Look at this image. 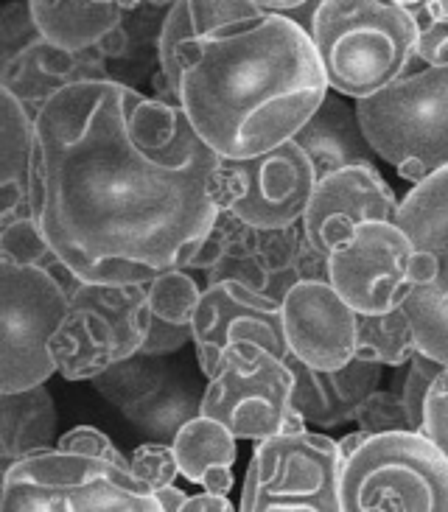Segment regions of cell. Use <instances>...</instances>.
Listing matches in <instances>:
<instances>
[{
    "label": "cell",
    "mask_w": 448,
    "mask_h": 512,
    "mask_svg": "<svg viewBox=\"0 0 448 512\" xmlns=\"http://www.w3.org/2000/svg\"><path fill=\"white\" fill-rule=\"evenodd\" d=\"M34 121L31 216L70 275L149 283L185 269L222 210V157L182 104L101 79L65 87Z\"/></svg>",
    "instance_id": "cell-1"
},
{
    "label": "cell",
    "mask_w": 448,
    "mask_h": 512,
    "mask_svg": "<svg viewBox=\"0 0 448 512\" xmlns=\"http://www.w3.org/2000/svg\"><path fill=\"white\" fill-rule=\"evenodd\" d=\"M328 90L308 28L269 12L196 45L180 104L222 160H247L292 140Z\"/></svg>",
    "instance_id": "cell-2"
},
{
    "label": "cell",
    "mask_w": 448,
    "mask_h": 512,
    "mask_svg": "<svg viewBox=\"0 0 448 512\" xmlns=\"http://www.w3.org/2000/svg\"><path fill=\"white\" fill-rule=\"evenodd\" d=\"M306 28L328 87L350 101L384 90L418 59V23L392 0H320Z\"/></svg>",
    "instance_id": "cell-3"
},
{
    "label": "cell",
    "mask_w": 448,
    "mask_h": 512,
    "mask_svg": "<svg viewBox=\"0 0 448 512\" xmlns=\"http://www.w3.org/2000/svg\"><path fill=\"white\" fill-rule=\"evenodd\" d=\"M3 512H160L132 465L45 448L3 468Z\"/></svg>",
    "instance_id": "cell-4"
},
{
    "label": "cell",
    "mask_w": 448,
    "mask_h": 512,
    "mask_svg": "<svg viewBox=\"0 0 448 512\" xmlns=\"http://www.w3.org/2000/svg\"><path fill=\"white\" fill-rule=\"evenodd\" d=\"M353 107L367 143L398 177L418 185L448 168V68L409 70Z\"/></svg>",
    "instance_id": "cell-5"
},
{
    "label": "cell",
    "mask_w": 448,
    "mask_h": 512,
    "mask_svg": "<svg viewBox=\"0 0 448 512\" xmlns=\"http://www.w3.org/2000/svg\"><path fill=\"white\" fill-rule=\"evenodd\" d=\"M342 512H448V459L418 429L370 434L339 479Z\"/></svg>",
    "instance_id": "cell-6"
},
{
    "label": "cell",
    "mask_w": 448,
    "mask_h": 512,
    "mask_svg": "<svg viewBox=\"0 0 448 512\" xmlns=\"http://www.w3.org/2000/svg\"><path fill=\"white\" fill-rule=\"evenodd\" d=\"M70 308L59 325L51 356L68 381H93L115 361L140 353L152 331L146 283L73 280Z\"/></svg>",
    "instance_id": "cell-7"
},
{
    "label": "cell",
    "mask_w": 448,
    "mask_h": 512,
    "mask_svg": "<svg viewBox=\"0 0 448 512\" xmlns=\"http://www.w3.org/2000/svg\"><path fill=\"white\" fill-rule=\"evenodd\" d=\"M68 308V283L54 269L0 261V392L37 387L56 373L51 342Z\"/></svg>",
    "instance_id": "cell-8"
},
{
    "label": "cell",
    "mask_w": 448,
    "mask_h": 512,
    "mask_svg": "<svg viewBox=\"0 0 448 512\" xmlns=\"http://www.w3.org/2000/svg\"><path fill=\"white\" fill-rule=\"evenodd\" d=\"M342 465L345 457L339 451V440L325 434L303 429L258 440L238 507L244 512L342 510Z\"/></svg>",
    "instance_id": "cell-9"
},
{
    "label": "cell",
    "mask_w": 448,
    "mask_h": 512,
    "mask_svg": "<svg viewBox=\"0 0 448 512\" xmlns=\"http://www.w3.org/2000/svg\"><path fill=\"white\" fill-rule=\"evenodd\" d=\"M398 227L412 241L409 314L420 353L448 364V168L418 182L398 205Z\"/></svg>",
    "instance_id": "cell-10"
},
{
    "label": "cell",
    "mask_w": 448,
    "mask_h": 512,
    "mask_svg": "<svg viewBox=\"0 0 448 512\" xmlns=\"http://www.w3.org/2000/svg\"><path fill=\"white\" fill-rule=\"evenodd\" d=\"M294 373L289 361L261 345L224 350L219 373L208 378L202 415L219 420L238 440L283 434L294 415Z\"/></svg>",
    "instance_id": "cell-11"
},
{
    "label": "cell",
    "mask_w": 448,
    "mask_h": 512,
    "mask_svg": "<svg viewBox=\"0 0 448 512\" xmlns=\"http://www.w3.org/2000/svg\"><path fill=\"white\" fill-rule=\"evenodd\" d=\"M317 180L308 154L292 138L247 160H222L216 174L219 208L252 227H292L303 219Z\"/></svg>",
    "instance_id": "cell-12"
},
{
    "label": "cell",
    "mask_w": 448,
    "mask_h": 512,
    "mask_svg": "<svg viewBox=\"0 0 448 512\" xmlns=\"http://www.w3.org/2000/svg\"><path fill=\"white\" fill-rule=\"evenodd\" d=\"M303 247V224L280 230L252 227L222 208L210 233L202 238L185 269H202L208 283L241 280L252 289L283 300L297 277V261Z\"/></svg>",
    "instance_id": "cell-13"
},
{
    "label": "cell",
    "mask_w": 448,
    "mask_h": 512,
    "mask_svg": "<svg viewBox=\"0 0 448 512\" xmlns=\"http://www.w3.org/2000/svg\"><path fill=\"white\" fill-rule=\"evenodd\" d=\"M328 280L359 314H387L412 291V241L398 222H364L328 255Z\"/></svg>",
    "instance_id": "cell-14"
},
{
    "label": "cell",
    "mask_w": 448,
    "mask_h": 512,
    "mask_svg": "<svg viewBox=\"0 0 448 512\" xmlns=\"http://www.w3.org/2000/svg\"><path fill=\"white\" fill-rule=\"evenodd\" d=\"M196 367L213 378L219 373L224 350L233 345H261L280 359L292 350L283 331V300L252 289L241 280H219L202 289L194 322Z\"/></svg>",
    "instance_id": "cell-15"
},
{
    "label": "cell",
    "mask_w": 448,
    "mask_h": 512,
    "mask_svg": "<svg viewBox=\"0 0 448 512\" xmlns=\"http://www.w3.org/2000/svg\"><path fill=\"white\" fill-rule=\"evenodd\" d=\"M398 196L376 166H345L325 174L314 185L303 213V238L308 247L328 258L364 222H395Z\"/></svg>",
    "instance_id": "cell-16"
},
{
    "label": "cell",
    "mask_w": 448,
    "mask_h": 512,
    "mask_svg": "<svg viewBox=\"0 0 448 512\" xmlns=\"http://www.w3.org/2000/svg\"><path fill=\"white\" fill-rule=\"evenodd\" d=\"M356 317L331 280H297L283 297L289 350L317 370H336L356 359Z\"/></svg>",
    "instance_id": "cell-17"
},
{
    "label": "cell",
    "mask_w": 448,
    "mask_h": 512,
    "mask_svg": "<svg viewBox=\"0 0 448 512\" xmlns=\"http://www.w3.org/2000/svg\"><path fill=\"white\" fill-rule=\"evenodd\" d=\"M101 79L112 76L107 70V56L98 48L68 51L45 37L0 65V87L9 90L34 118L56 93H62L70 84Z\"/></svg>",
    "instance_id": "cell-18"
},
{
    "label": "cell",
    "mask_w": 448,
    "mask_h": 512,
    "mask_svg": "<svg viewBox=\"0 0 448 512\" xmlns=\"http://www.w3.org/2000/svg\"><path fill=\"white\" fill-rule=\"evenodd\" d=\"M294 373L292 406L306 417V423L320 429H334L356 423L362 401L381 387V364L353 359L336 370H317L289 356Z\"/></svg>",
    "instance_id": "cell-19"
},
{
    "label": "cell",
    "mask_w": 448,
    "mask_h": 512,
    "mask_svg": "<svg viewBox=\"0 0 448 512\" xmlns=\"http://www.w3.org/2000/svg\"><path fill=\"white\" fill-rule=\"evenodd\" d=\"M264 14L269 9L255 0H174L157 28V68L171 90L180 96L182 68L205 37Z\"/></svg>",
    "instance_id": "cell-20"
},
{
    "label": "cell",
    "mask_w": 448,
    "mask_h": 512,
    "mask_svg": "<svg viewBox=\"0 0 448 512\" xmlns=\"http://www.w3.org/2000/svg\"><path fill=\"white\" fill-rule=\"evenodd\" d=\"M300 149L308 154L317 177H325L345 166H376L378 154L367 143L356 107L348 98L328 90L317 112L294 135Z\"/></svg>",
    "instance_id": "cell-21"
},
{
    "label": "cell",
    "mask_w": 448,
    "mask_h": 512,
    "mask_svg": "<svg viewBox=\"0 0 448 512\" xmlns=\"http://www.w3.org/2000/svg\"><path fill=\"white\" fill-rule=\"evenodd\" d=\"M37 171V121L17 98L0 87V227L31 216Z\"/></svg>",
    "instance_id": "cell-22"
},
{
    "label": "cell",
    "mask_w": 448,
    "mask_h": 512,
    "mask_svg": "<svg viewBox=\"0 0 448 512\" xmlns=\"http://www.w3.org/2000/svg\"><path fill=\"white\" fill-rule=\"evenodd\" d=\"M40 34L68 51H90L126 23V9L110 0H28Z\"/></svg>",
    "instance_id": "cell-23"
},
{
    "label": "cell",
    "mask_w": 448,
    "mask_h": 512,
    "mask_svg": "<svg viewBox=\"0 0 448 512\" xmlns=\"http://www.w3.org/2000/svg\"><path fill=\"white\" fill-rule=\"evenodd\" d=\"M236 434L224 429L219 420L199 415L185 423L174 440V454L180 462V476L191 485L213 493H230L233 487V465H236L238 448Z\"/></svg>",
    "instance_id": "cell-24"
},
{
    "label": "cell",
    "mask_w": 448,
    "mask_h": 512,
    "mask_svg": "<svg viewBox=\"0 0 448 512\" xmlns=\"http://www.w3.org/2000/svg\"><path fill=\"white\" fill-rule=\"evenodd\" d=\"M202 378V370L191 373L188 367H174V373L152 395L126 409L124 417L143 437L157 443H174L182 426L202 415Z\"/></svg>",
    "instance_id": "cell-25"
},
{
    "label": "cell",
    "mask_w": 448,
    "mask_h": 512,
    "mask_svg": "<svg viewBox=\"0 0 448 512\" xmlns=\"http://www.w3.org/2000/svg\"><path fill=\"white\" fill-rule=\"evenodd\" d=\"M56 437V406L45 384L0 392V459L9 468L17 459L51 448Z\"/></svg>",
    "instance_id": "cell-26"
},
{
    "label": "cell",
    "mask_w": 448,
    "mask_h": 512,
    "mask_svg": "<svg viewBox=\"0 0 448 512\" xmlns=\"http://www.w3.org/2000/svg\"><path fill=\"white\" fill-rule=\"evenodd\" d=\"M415 353H418V342H415V331H412L404 305L387 314L356 317V359L401 370L412 361Z\"/></svg>",
    "instance_id": "cell-27"
},
{
    "label": "cell",
    "mask_w": 448,
    "mask_h": 512,
    "mask_svg": "<svg viewBox=\"0 0 448 512\" xmlns=\"http://www.w3.org/2000/svg\"><path fill=\"white\" fill-rule=\"evenodd\" d=\"M177 364H171L166 356H149V353H135L129 359L115 361L104 373L96 375L90 384L104 401L118 406L121 412L132 409L146 395H152L154 389L174 373Z\"/></svg>",
    "instance_id": "cell-28"
},
{
    "label": "cell",
    "mask_w": 448,
    "mask_h": 512,
    "mask_svg": "<svg viewBox=\"0 0 448 512\" xmlns=\"http://www.w3.org/2000/svg\"><path fill=\"white\" fill-rule=\"evenodd\" d=\"M149 291V308L157 319H166L174 325H191L196 314V305L202 291L196 286V280L188 275V269H166L160 275L146 283Z\"/></svg>",
    "instance_id": "cell-29"
},
{
    "label": "cell",
    "mask_w": 448,
    "mask_h": 512,
    "mask_svg": "<svg viewBox=\"0 0 448 512\" xmlns=\"http://www.w3.org/2000/svg\"><path fill=\"white\" fill-rule=\"evenodd\" d=\"M0 261L20 263V266H48L54 272L62 266L34 216H17L14 222L0 227Z\"/></svg>",
    "instance_id": "cell-30"
},
{
    "label": "cell",
    "mask_w": 448,
    "mask_h": 512,
    "mask_svg": "<svg viewBox=\"0 0 448 512\" xmlns=\"http://www.w3.org/2000/svg\"><path fill=\"white\" fill-rule=\"evenodd\" d=\"M446 370V364L443 361L432 359V356H426V353H415L412 361L406 364L404 378H398L395 381V392L401 395V401H404L406 412H409V420H412V426L415 429H423V417H426V398H429V389L437 381V375Z\"/></svg>",
    "instance_id": "cell-31"
},
{
    "label": "cell",
    "mask_w": 448,
    "mask_h": 512,
    "mask_svg": "<svg viewBox=\"0 0 448 512\" xmlns=\"http://www.w3.org/2000/svg\"><path fill=\"white\" fill-rule=\"evenodd\" d=\"M356 426L367 434H387V431H409L415 429L404 401L395 389L370 392L356 412Z\"/></svg>",
    "instance_id": "cell-32"
},
{
    "label": "cell",
    "mask_w": 448,
    "mask_h": 512,
    "mask_svg": "<svg viewBox=\"0 0 448 512\" xmlns=\"http://www.w3.org/2000/svg\"><path fill=\"white\" fill-rule=\"evenodd\" d=\"M42 40L31 3L28 0H9L0 12V65L9 62L28 45Z\"/></svg>",
    "instance_id": "cell-33"
},
{
    "label": "cell",
    "mask_w": 448,
    "mask_h": 512,
    "mask_svg": "<svg viewBox=\"0 0 448 512\" xmlns=\"http://www.w3.org/2000/svg\"><path fill=\"white\" fill-rule=\"evenodd\" d=\"M129 465H132V473L152 493H157L160 487L174 485V479L180 476V462H177V454H174L171 443L149 440V443L138 445L135 457L129 459Z\"/></svg>",
    "instance_id": "cell-34"
},
{
    "label": "cell",
    "mask_w": 448,
    "mask_h": 512,
    "mask_svg": "<svg viewBox=\"0 0 448 512\" xmlns=\"http://www.w3.org/2000/svg\"><path fill=\"white\" fill-rule=\"evenodd\" d=\"M409 12L418 23V62L426 68H448V17L426 12L423 3Z\"/></svg>",
    "instance_id": "cell-35"
},
{
    "label": "cell",
    "mask_w": 448,
    "mask_h": 512,
    "mask_svg": "<svg viewBox=\"0 0 448 512\" xmlns=\"http://www.w3.org/2000/svg\"><path fill=\"white\" fill-rule=\"evenodd\" d=\"M423 434L432 440L443 457L448 459V373L437 375V381L429 389V398H426V417H423Z\"/></svg>",
    "instance_id": "cell-36"
},
{
    "label": "cell",
    "mask_w": 448,
    "mask_h": 512,
    "mask_svg": "<svg viewBox=\"0 0 448 512\" xmlns=\"http://www.w3.org/2000/svg\"><path fill=\"white\" fill-rule=\"evenodd\" d=\"M56 448H62V451H76V454H87V457L110 459V462H118V465H129L124 459V454L112 445L110 437H107L104 431L93 429V426H76V429H70L68 434L59 437Z\"/></svg>",
    "instance_id": "cell-37"
},
{
    "label": "cell",
    "mask_w": 448,
    "mask_h": 512,
    "mask_svg": "<svg viewBox=\"0 0 448 512\" xmlns=\"http://www.w3.org/2000/svg\"><path fill=\"white\" fill-rule=\"evenodd\" d=\"M188 342H194V328H191V325H174V322L157 319L152 314V331L146 336L140 353H149V356H171V353L182 350Z\"/></svg>",
    "instance_id": "cell-38"
},
{
    "label": "cell",
    "mask_w": 448,
    "mask_h": 512,
    "mask_svg": "<svg viewBox=\"0 0 448 512\" xmlns=\"http://www.w3.org/2000/svg\"><path fill=\"white\" fill-rule=\"evenodd\" d=\"M233 504L227 501V493H213V490H205V493H196V496H188L182 512H230Z\"/></svg>",
    "instance_id": "cell-39"
},
{
    "label": "cell",
    "mask_w": 448,
    "mask_h": 512,
    "mask_svg": "<svg viewBox=\"0 0 448 512\" xmlns=\"http://www.w3.org/2000/svg\"><path fill=\"white\" fill-rule=\"evenodd\" d=\"M154 496H157V501H160V512H182L185 501H188V493L174 485L160 487Z\"/></svg>",
    "instance_id": "cell-40"
},
{
    "label": "cell",
    "mask_w": 448,
    "mask_h": 512,
    "mask_svg": "<svg viewBox=\"0 0 448 512\" xmlns=\"http://www.w3.org/2000/svg\"><path fill=\"white\" fill-rule=\"evenodd\" d=\"M367 437H370L367 431L356 429V431H353V434H348L345 440H339V451H342V457L348 459L350 454H356V451H359V448H362V445L367 443Z\"/></svg>",
    "instance_id": "cell-41"
},
{
    "label": "cell",
    "mask_w": 448,
    "mask_h": 512,
    "mask_svg": "<svg viewBox=\"0 0 448 512\" xmlns=\"http://www.w3.org/2000/svg\"><path fill=\"white\" fill-rule=\"evenodd\" d=\"M258 6H264L269 12H289V9H300L308 0H255Z\"/></svg>",
    "instance_id": "cell-42"
},
{
    "label": "cell",
    "mask_w": 448,
    "mask_h": 512,
    "mask_svg": "<svg viewBox=\"0 0 448 512\" xmlns=\"http://www.w3.org/2000/svg\"><path fill=\"white\" fill-rule=\"evenodd\" d=\"M423 6H426V12L443 14V17H448V0H426Z\"/></svg>",
    "instance_id": "cell-43"
},
{
    "label": "cell",
    "mask_w": 448,
    "mask_h": 512,
    "mask_svg": "<svg viewBox=\"0 0 448 512\" xmlns=\"http://www.w3.org/2000/svg\"><path fill=\"white\" fill-rule=\"evenodd\" d=\"M110 3H118L126 12H138L140 6H143V0H110Z\"/></svg>",
    "instance_id": "cell-44"
},
{
    "label": "cell",
    "mask_w": 448,
    "mask_h": 512,
    "mask_svg": "<svg viewBox=\"0 0 448 512\" xmlns=\"http://www.w3.org/2000/svg\"><path fill=\"white\" fill-rule=\"evenodd\" d=\"M171 3H174V0H143V6H154V9H157V6H171Z\"/></svg>",
    "instance_id": "cell-45"
},
{
    "label": "cell",
    "mask_w": 448,
    "mask_h": 512,
    "mask_svg": "<svg viewBox=\"0 0 448 512\" xmlns=\"http://www.w3.org/2000/svg\"><path fill=\"white\" fill-rule=\"evenodd\" d=\"M446 373H448V364H446Z\"/></svg>",
    "instance_id": "cell-46"
}]
</instances>
